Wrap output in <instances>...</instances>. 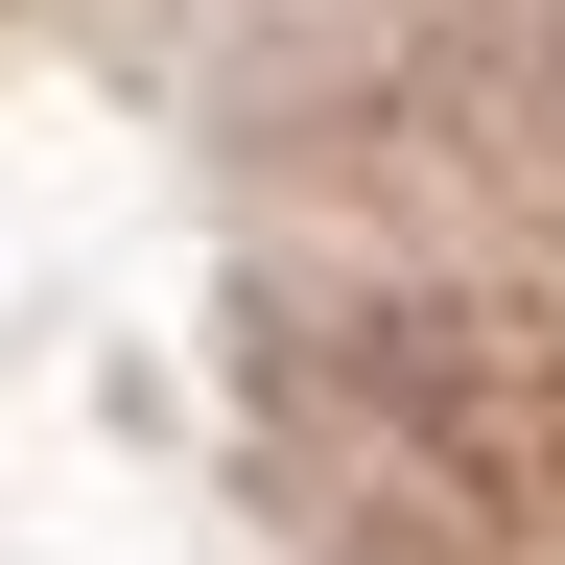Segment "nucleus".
I'll use <instances>...</instances> for the list:
<instances>
[{
    "label": "nucleus",
    "mask_w": 565,
    "mask_h": 565,
    "mask_svg": "<svg viewBox=\"0 0 565 565\" xmlns=\"http://www.w3.org/2000/svg\"><path fill=\"white\" fill-rule=\"evenodd\" d=\"M259 424H307V471L424 542H565V330L542 307H330L307 353H259Z\"/></svg>",
    "instance_id": "nucleus-1"
}]
</instances>
